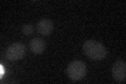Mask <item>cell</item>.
<instances>
[{
  "mask_svg": "<svg viewBox=\"0 0 126 84\" xmlns=\"http://www.w3.org/2000/svg\"><path fill=\"white\" fill-rule=\"evenodd\" d=\"M25 55V45L21 42H15L11 44L5 50V57L9 61H18Z\"/></svg>",
  "mask_w": 126,
  "mask_h": 84,
  "instance_id": "3957f363",
  "label": "cell"
},
{
  "mask_svg": "<svg viewBox=\"0 0 126 84\" xmlns=\"http://www.w3.org/2000/svg\"><path fill=\"white\" fill-rule=\"evenodd\" d=\"M22 33L24 34L25 36H30L33 34L34 32V26L31 24V23H26V24H23L22 25Z\"/></svg>",
  "mask_w": 126,
  "mask_h": 84,
  "instance_id": "52a82bcc",
  "label": "cell"
},
{
  "mask_svg": "<svg viewBox=\"0 0 126 84\" xmlns=\"http://www.w3.org/2000/svg\"><path fill=\"white\" fill-rule=\"evenodd\" d=\"M112 78L118 82H123L126 78V63L123 60H117L111 67Z\"/></svg>",
  "mask_w": 126,
  "mask_h": 84,
  "instance_id": "277c9868",
  "label": "cell"
},
{
  "mask_svg": "<svg viewBox=\"0 0 126 84\" xmlns=\"http://www.w3.org/2000/svg\"><path fill=\"white\" fill-rule=\"evenodd\" d=\"M83 51L86 57L93 61H101L108 53L107 49L97 40H86L83 43Z\"/></svg>",
  "mask_w": 126,
  "mask_h": 84,
  "instance_id": "6da1fadb",
  "label": "cell"
},
{
  "mask_svg": "<svg viewBox=\"0 0 126 84\" xmlns=\"http://www.w3.org/2000/svg\"><path fill=\"white\" fill-rule=\"evenodd\" d=\"M86 65L81 60H74L67 66V75L72 81L82 80L86 75Z\"/></svg>",
  "mask_w": 126,
  "mask_h": 84,
  "instance_id": "7a4b0ae2",
  "label": "cell"
},
{
  "mask_svg": "<svg viewBox=\"0 0 126 84\" xmlns=\"http://www.w3.org/2000/svg\"><path fill=\"white\" fill-rule=\"evenodd\" d=\"M46 42L42 38H33L30 41V50L35 55H40L45 50Z\"/></svg>",
  "mask_w": 126,
  "mask_h": 84,
  "instance_id": "8992f818",
  "label": "cell"
},
{
  "mask_svg": "<svg viewBox=\"0 0 126 84\" xmlns=\"http://www.w3.org/2000/svg\"><path fill=\"white\" fill-rule=\"evenodd\" d=\"M54 31V23L49 19H41L37 22V32L42 36H49Z\"/></svg>",
  "mask_w": 126,
  "mask_h": 84,
  "instance_id": "5b68a950",
  "label": "cell"
}]
</instances>
